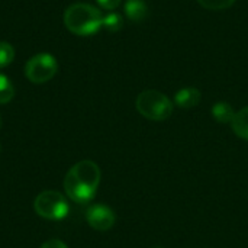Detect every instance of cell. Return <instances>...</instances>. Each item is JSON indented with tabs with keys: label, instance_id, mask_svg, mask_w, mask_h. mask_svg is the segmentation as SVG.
I'll list each match as a JSON object with an SVG mask.
<instances>
[{
	"label": "cell",
	"instance_id": "6da1fadb",
	"mask_svg": "<svg viewBox=\"0 0 248 248\" xmlns=\"http://www.w3.org/2000/svg\"><path fill=\"white\" fill-rule=\"evenodd\" d=\"M100 183V169L90 160H83L74 164L64 179V190L73 202H90Z\"/></svg>",
	"mask_w": 248,
	"mask_h": 248
},
{
	"label": "cell",
	"instance_id": "7a4b0ae2",
	"mask_svg": "<svg viewBox=\"0 0 248 248\" xmlns=\"http://www.w3.org/2000/svg\"><path fill=\"white\" fill-rule=\"evenodd\" d=\"M64 25L74 35L90 36L103 28V15L89 3H74L64 12Z\"/></svg>",
	"mask_w": 248,
	"mask_h": 248
},
{
	"label": "cell",
	"instance_id": "3957f363",
	"mask_svg": "<svg viewBox=\"0 0 248 248\" xmlns=\"http://www.w3.org/2000/svg\"><path fill=\"white\" fill-rule=\"evenodd\" d=\"M137 110L147 119L161 122L171 116L173 102L158 90H144L138 94L135 102Z\"/></svg>",
	"mask_w": 248,
	"mask_h": 248
},
{
	"label": "cell",
	"instance_id": "277c9868",
	"mask_svg": "<svg viewBox=\"0 0 248 248\" xmlns=\"http://www.w3.org/2000/svg\"><path fill=\"white\" fill-rule=\"evenodd\" d=\"M33 209L41 218L49 221H61L70 212L67 199L54 190H45L39 193L33 202Z\"/></svg>",
	"mask_w": 248,
	"mask_h": 248
},
{
	"label": "cell",
	"instance_id": "5b68a950",
	"mask_svg": "<svg viewBox=\"0 0 248 248\" xmlns=\"http://www.w3.org/2000/svg\"><path fill=\"white\" fill-rule=\"evenodd\" d=\"M58 71V62L54 55L48 52H41L33 55L25 65V74L29 81L35 84H42L49 81Z\"/></svg>",
	"mask_w": 248,
	"mask_h": 248
},
{
	"label": "cell",
	"instance_id": "8992f818",
	"mask_svg": "<svg viewBox=\"0 0 248 248\" xmlns=\"http://www.w3.org/2000/svg\"><path fill=\"white\" fill-rule=\"evenodd\" d=\"M86 219L93 230L108 231L115 225L116 217H115V212L109 206L97 203V205H92L87 209Z\"/></svg>",
	"mask_w": 248,
	"mask_h": 248
},
{
	"label": "cell",
	"instance_id": "52a82bcc",
	"mask_svg": "<svg viewBox=\"0 0 248 248\" xmlns=\"http://www.w3.org/2000/svg\"><path fill=\"white\" fill-rule=\"evenodd\" d=\"M201 100L202 93L196 87H185L174 94V103L182 109H192L198 106Z\"/></svg>",
	"mask_w": 248,
	"mask_h": 248
},
{
	"label": "cell",
	"instance_id": "ba28073f",
	"mask_svg": "<svg viewBox=\"0 0 248 248\" xmlns=\"http://www.w3.org/2000/svg\"><path fill=\"white\" fill-rule=\"evenodd\" d=\"M125 13L132 22H142L148 16V6L144 0H128L125 3Z\"/></svg>",
	"mask_w": 248,
	"mask_h": 248
},
{
	"label": "cell",
	"instance_id": "9c48e42d",
	"mask_svg": "<svg viewBox=\"0 0 248 248\" xmlns=\"http://www.w3.org/2000/svg\"><path fill=\"white\" fill-rule=\"evenodd\" d=\"M211 113H212V118L219 124H231L235 116V112L228 102L215 103L211 109Z\"/></svg>",
	"mask_w": 248,
	"mask_h": 248
},
{
	"label": "cell",
	"instance_id": "30bf717a",
	"mask_svg": "<svg viewBox=\"0 0 248 248\" xmlns=\"http://www.w3.org/2000/svg\"><path fill=\"white\" fill-rule=\"evenodd\" d=\"M231 128L237 137L248 141V106L235 112V116L231 122Z\"/></svg>",
	"mask_w": 248,
	"mask_h": 248
},
{
	"label": "cell",
	"instance_id": "8fae6325",
	"mask_svg": "<svg viewBox=\"0 0 248 248\" xmlns=\"http://www.w3.org/2000/svg\"><path fill=\"white\" fill-rule=\"evenodd\" d=\"M15 96V89L12 81L0 73V105L9 103Z\"/></svg>",
	"mask_w": 248,
	"mask_h": 248
},
{
	"label": "cell",
	"instance_id": "7c38bea8",
	"mask_svg": "<svg viewBox=\"0 0 248 248\" xmlns=\"http://www.w3.org/2000/svg\"><path fill=\"white\" fill-rule=\"evenodd\" d=\"M124 26V17L119 13L110 12L103 16V28L109 32H118Z\"/></svg>",
	"mask_w": 248,
	"mask_h": 248
},
{
	"label": "cell",
	"instance_id": "4fadbf2b",
	"mask_svg": "<svg viewBox=\"0 0 248 248\" xmlns=\"http://www.w3.org/2000/svg\"><path fill=\"white\" fill-rule=\"evenodd\" d=\"M15 60V49L9 42L0 41V68L7 67Z\"/></svg>",
	"mask_w": 248,
	"mask_h": 248
},
{
	"label": "cell",
	"instance_id": "5bb4252c",
	"mask_svg": "<svg viewBox=\"0 0 248 248\" xmlns=\"http://www.w3.org/2000/svg\"><path fill=\"white\" fill-rule=\"evenodd\" d=\"M198 3L208 10H224L231 7L235 0H198Z\"/></svg>",
	"mask_w": 248,
	"mask_h": 248
},
{
	"label": "cell",
	"instance_id": "9a60e30c",
	"mask_svg": "<svg viewBox=\"0 0 248 248\" xmlns=\"http://www.w3.org/2000/svg\"><path fill=\"white\" fill-rule=\"evenodd\" d=\"M96 1L99 3L100 7H103L106 10H115L121 4L122 0H96Z\"/></svg>",
	"mask_w": 248,
	"mask_h": 248
},
{
	"label": "cell",
	"instance_id": "2e32d148",
	"mask_svg": "<svg viewBox=\"0 0 248 248\" xmlns=\"http://www.w3.org/2000/svg\"><path fill=\"white\" fill-rule=\"evenodd\" d=\"M41 248H67V246L60 240H49V241L44 243Z\"/></svg>",
	"mask_w": 248,
	"mask_h": 248
},
{
	"label": "cell",
	"instance_id": "e0dca14e",
	"mask_svg": "<svg viewBox=\"0 0 248 248\" xmlns=\"http://www.w3.org/2000/svg\"><path fill=\"white\" fill-rule=\"evenodd\" d=\"M0 128H1V118H0Z\"/></svg>",
	"mask_w": 248,
	"mask_h": 248
},
{
	"label": "cell",
	"instance_id": "ac0fdd59",
	"mask_svg": "<svg viewBox=\"0 0 248 248\" xmlns=\"http://www.w3.org/2000/svg\"><path fill=\"white\" fill-rule=\"evenodd\" d=\"M157 248H161V247H157Z\"/></svg>",
	"mask_w": 248,
	"mask_h": 248
}]
</instances>
